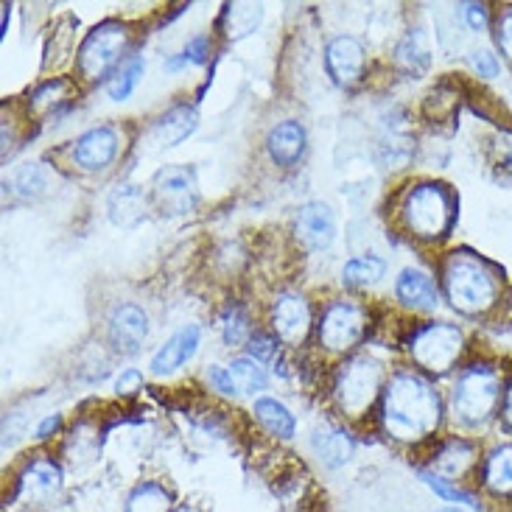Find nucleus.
Masks as SVG:
<instances>
[{"mask_svg":"<svg viewBox=\"0 0 512 512\" xmlns=\"http://www.w3.org/2000/svg\"><path fill=\"white\" fill-rule=\"evenodd\" d=\"M261 17V6H252V3H227L219 26H222L227 40H241V37H247V34H252L258 28Z\"/></svg>","mask_w":512,"mask_h":512,"instance_id":"nucleus-25","label":"nucleus"},{"mask_svg":"<svg viewBox=\"0 0 512 512\" xmlns=\"http://www.w3.org/2000/svg\"><path fill=\"white\" fill-rule=\"evenodd\" d=\"M177 512H202V510H196V507H188V504H185V507H180Z\"/></svg>","mask_w":512,"mask_h":512,"instance_id":"nucleus-45","label":"nucleus"},{"mask_svg":"<svg viewBox=\"0 0 512 512\" xmlns=\"http://www.w3.org/2000/svg\"><path fill=\"white\" fill-rule=\"evenodd\" d=\"M6 23H9V6H3V34H6Z\"/></svg>","mask_w":512,"mask_h":512,"instance_id":"nucleus-44","label":"nucleus"},{"mask_svg":"<svg viewBox=\"0 0 512 512\" xmlns=\"http://www.w3.org/2000/svg\"><path fill=\"white\" fill-rule=\"evenodd\" d=\"M154 202L168 213H188L196 202V177L191 168L168 166L154 177Z\"/></svg>","mask_w":512,"mask_h":512,"instance_id":"nucleus-12","label":"nucleus"},{"mask_svg":"<svg viewBox=\"0 0 512 512\" xmlns=\"http://www.w3.org/2000/svg\"><path fill=\"white\" fill-rule=\"evenodd\" d=\"M59 426H62V415L45 417L40 423V429H37V437H40V440H51L56 431H59Z\"/></svg>","mask_w":512,"mask_h":512,"instance_id":"nucleus-42","label":"nucleus"},{"mask_svg":"<svg viewBox=\"0 0 512 512\" xmlns=\"http://www.w3.org/2000/svg\"><path fill=\"white\" fill-rule=\"evenodd\" d=\"M406 350L423 373H451L465 353V333L451 322H426L417 325L406 339Z\"/></svg>","mask_w":512,"mask_h":512,"instance_id":"nucleus-5","label":"nucleus"},{"mask_svg":"<svg viewBox=\"0 0 512 512\" xmlns=\"http://www.w3.org/2000/svg\"><path fill=\"white\" fill-rule=\"evenodd\" d=\"M219 328H222V339L227 347L244 345L250 339V317L241 305H227L224 308L222 319H219Z\"/></svg>","mask_w":512,"mask_h":512,"instance_id":"nucleus-30","label":"nucleus"},{"mask_svg":"<svg viewBox=\"0 0 512 512\" xmlns=\"http://www.w3.org/2000/svg\"><path fill=\"white\" fill-rule=\"evenodd\" d=\"M129 40H132V31L121 20L98 23L84 37L82 48L76 51V70H79V76H82L84 82H98L104 76H112V70L126 59Z\"/></svg>","mask_w":512,"mask_h":512,"instance_id":"nucleus-7","label":"nucleus"},{"mask_svg":"<svg viewBox=\"0 0 512 512\" xmlns=\"http://www.w3.org/2000/svg\"><path fill=\"white\" fill-rule=\"evenodd\" d=\"M199 328L196 325H185L182 331H177L171 339H168L166 345L160 347L157 353L152 356V373L154 375H171L180 370L185 361L191 359L196 353V347H199Z\"/></svg>","mask_w":512,"mask_h":512,"instance_id":"nucleus-17","label":"nucleus"},{"mask_svg":"<svg viewBox=\"0 0 512 512\" xmlns=\"http://www.w3.org/2000/svg\"><path fill=\"white\" fill-rule=\"evenodd\" d=\"M395 297L409 311H434L437 300H440L437 297V286H434L429 272L415 269V266L403 269L401 275H398V280H395Z\"/></svg>","mask_w":512,"mask_h":512,"instance_id":"nucleus-16","label":"nucleus"},{"mask_svg":"<svg viewBox=\"0 0 512 512\" xmlns=\"http://www.w3.org/2000/svg\"><path fill=\"white\" fill-rule=\"evenodd\" d=\"M42 188H45V174H42L40 163H26L14 174V191L20 196L31 199V196L42 194Z\"/></svg>","mask_w":512,"mask_h":512,"instance_id":"nucleus-33","label":"nucleus"},{"mask_svg":"<svg viewBox=\"0 0 512 512\" xmlns=\"http://www.w3.org/2000/svg\"><path fill=\"white\" fill-rule=\"evenodd\" d=\"M230 375H233L241 395H258L269 387V378L263 373V367L250 356H238V359L230 361Z\"/></svg>","mask_w":512,"mask_h":512,"instance_id":"nucleus-28","label":"nucleus"},{"mask_svg":"<svg viewBox=\"0 0 512 512\" xmlns=\"http://www.w3.org/2000/svg\"><path fill=\"white\" fill-rule=\"evenodd\" d=\"M501 403V378L487 364H471L465 367L454 387V415L462 426H482L496 415Z\"/></svg>","mask_w":512,"mask_h":512,"instance_id":"nucleus-6","label":"nucleus"},{"mask_svg":"<svg viewBox=\"0 0 512 512\" xmlns=\"http://www.w3.org/2000/svg\"><path fill=\"white\" fill-rule=\"evenodd\" d=\"M443 289L451 308L465 317H482L501 300V275L496 266L468 250L451 252L443 261Z\"/></svg>","mask_w":512,"mask_h":512,"instance_id":"nucleus-2","label":"nucleus"},{"mask_svg":"<svg viewBox=\"0 0 512 512\" xmlns=\"http://www.w3.org/2000/svg\"><path fill=\"white\" fill-rule=\"evenodd\" d=\"M395 65L406 73V76H415L420 79L431 65V48L429 40H426V34L420 31V28H412V31H406V37L398 42V48H395Z\"/></svg>","mask_w":512,"mask_h":512,"instance_id":"nucleus-20","label":"nucleus"},{"mask_svg":"<svg viewBox=\"0 0 512 512\" xmlns=\"http://www.w3.org/2000/svg\"><path fill=\"white\" fill-rule=\"evenodd\" d=\"M70 98V82L65 79H51V82H45L40 90H34V96H31V107L34 110H51V107H62L65 101Z\"/></svg>","mask_w":512,"mask_h":512,"instance_id":"nucleus-32","label":"nucleus"},{"mask_svg":"<svg viewBox=\"0 0 512 512\" xmlns=\"http://www.w3.org/2000/svg\"><path fill=\"white\" fill-rule=\"evenodd\" d=\"M210 56V40L205 34H199L194 40L185 45V51H182V59L185 62H191V65H205Z\"/></svg>","mask_w":512,"mask_h":512,"instance_id":"nucleus-40","label":"nucleus"},{"mask_svg":"<svg viewBox=\"0 0 512 512\" xmlns=\"http://www.w3.org/2000/svg\"><path fill=\"white\" fill-rule=\"evenodd\" d=\"M471 68L482 76V79H493L499 76V59L493 51L487 48H479V51H471Z\"/></svg>","mask_w":512,"mask_h":512,"instance_id":"nucleus-37","label":"nucleus"},{"mask_svg":"<svg viewBox=\"0 0 512 512\" xmlns=\"http://www.w3.org/2000/svg\"><path fill=\"white\" fill-rule=\"evenodd\" d=\"M107 336H110V345L118 353H126V356L138 353L140 345L149 336V317H146V311L132 303L118 305L110 314V322H107Z\"/></svg>","mask_w":512,"mask_h":512,"instance_id":"nucleus-14","label":"nucleus"},{"mask_svg":"<svg viewBox=\"0 0 512 512\" xmlns=\"http://www.w3.org/2000/svg\"><path fill=\"white\" fill-rule=\"evenodd\" d=\"M121 152V135L115 126H96L87 129L84 135L70 143L68 157L70 166H76L84 174H98L107 171Z\"/></svg>","mask_w":512,"mask_h":512,"instance_id":"nucleus-9","label":"nucleus"},{"mask_svg":"<svg viewBox=\"0 0 512 512\" xmlns=\"http://www.w3.org/2000/svg\"><path fill=\"white\" fill-rule=\"evenodd\" d=\"M143 389V373L140 370H124L115 378V395L118 398H135Z\"/></svg>","mask_w":512,"mask_h":512,"instance_id":"nucleus-38","label":"nucleus"},{"mask_svg":"<svg viewBox=\"0 0 512 512\" xmlns=\"http://www.w3.org/2000/svg\"><path fill=\"white\" fill-rule=\"evenodd\" d=\"M465 17H468V26L473 31H485L487 28V6H482V3H468L465 6Z\"/></svg>","mask_w":512,"mask_h":512,"instance_id":"nucleus-41","label":"nucleus"},{"mask_svg":"<svg viewBox=\"0 0 512 512\" xmlns=\"http://www.w3.org/2000/svg\"><path fill=\"white\" fill-rule=\"evenodd\" d=\"M143 70H146L143 56H126L124 62L112 70L110 79H107V96H110L112 101H126V98L135 93V87L140 84V79H143Z\"/></svg>","mask_w":512,"mask_h":512,"instance_id":"nucleus-26","label":"nucleus"},{"mask_svg":"<svg viewBox=\"0 0 512 512\" xmlns=\"http://www.w3.org/2000/svg\"><path fill=\"white\" fill-rule=\"evenodd\" d=\"M440 512H462V510H457V507H448V510H440Z\"/></svg>","mask_w":512,"mask_h":512,"instance_id":"nucleus-46","label":"nucleus"},{"mask_svg":"<svg viewBox=\"0 0 512 512\" xmlns=\"http://www.w3.org/2000/svg\"><path fill=\"white\" fill-rule=\"evenodd\" d=\"M384 367L373 356H353L333 373L331 398L336 409L350 420L370 415L384 392Z\"/></svg>","mask_w":512,"mask_h":512,"instance_id":"nucleus-4","label":"nucleus"},{"mask_svg":"<svg viewBox=\"0 0 512 512\" xmlns=\"http://www.w3.org/2000/svg\"><path fill=\"white\" fill-rule=\"evenodd\" d=\"M171 510V496L166 487L154 485V482H143L138 485L129 499H126V512H168Z\"/></svg>","mask_w":512,"mask_h":512,"instance_id":"nucleus-29","label":"nucleus"},{"mask_svg":"<svg viewBox=\"0 0 512 512\" xmlns=\"http://www.w3.org/2000/svg\"><path fill=\"white\" fill-rule=\"evenodd\" d=\"M493 28H496V45H499V51L512 65V6L501 9Z\"/></svg>","mask_w":512,"mask_h":512,"instance_id":"nucleus-35","label":"nucleus"},{"mask_svg":"<svg viewBox=\"0 0 512 512\" xmlns=\"http://www.w3.org/2000/svg\"><path fill=\"white\" fill-rule=\"evenodd\" d=\"M473 462V448L465 440H451V443L445 445L443 451L437 454V465L448 471L451 476H459V473H465L471 468Z\"/></svg>","mask_w":512,"mask_h":512,"instance_id":"nucleus-31","label":"nucleus"},{"mask_svg":"<svg viewBox=\"0 0 512 512\" xmlns=\"http://www.w3.org/2000/svg\"><path fill=\"white\" fill-rule=\"evenodd\" d=\"M247 350H250V359H255L258 364H261V361H275L277 336L255 333V336H250V342H247Z\"/></svg>","mask_w":512,"mask_h":512,"instance_id":"nucleus-36","label":"nucleus"},{"mask_svg":"<svg viewBox=\"0 0 512 512\" xmlns=\"http://www.w3.org/2000/svg\"><path fill=\"white\" fill-rule=\"evenodd\" d=\"M501 412H504V423L512 429V381L504 389V401H501Z\"/></svg>","mask_w":512,"mask_h":512,"instance_id":"nucleus-43","label":"nucleus"},{"mask_svg":"<svg viewBox=\"0 0 512 512\" xmlns=\"http://www.w3.org/2000/svg\"><path fill=\"white\" fill-rule=\"evenodd\" d=\"M485 485L487 490H493L499 496L512 493V445H501L487 457Z\"/></svg>","mask_w":512,"mask_h":512,"instance_id":"nucleus-27","label":"nucleus"},{"mask_svg":"<svg viewBox=\"0 0 512 512\" xmlns=\"http://www.w3.org/2000/svg\"><path fill=\"white\" fill-rule=\"evenodd\" d=\"M314 451L328 468H342L353 457V440L342 429H317L314 431Z\"/></svg>","mask_w":512,"mask_h":512,"instance_id":"nucleus-21","label":"nucleus"},{"mask_svg":"<svg viewBox=\"0 0 512 512\" xmlns=\"http://www.w3.org/2000/svg\"><path fill=\"white\" fill-rule=\"evenodd\" d=\"M325 68L339 87H356L367 68L364 45L356 37H333L325 48Z\"/></svg>","mask_w":512,"mask_h":512,"instance_id":"nucleus-13","label":"nucleus"},{"mask_svg":"<svg viewBox=\"0 0 512 512\" xmlns=\"http://www.w3.org/2000/svg\"><path fill=\"white\" fill-rule=\"evenodd\" d=\"M208 381L210 387L219 389L222 395H238V387L236 381H233V375H230V367H219V364L208 367Z\"/></svg>","mask_w":512,"mask_h":512,"instance_id":"nucleus-39","label":"nucleus"},{"mask_svg":"<svg viewBox=\"0 0 512 512\" xmlns=\"http://www.w3.org/2000/svg\"><path fill=\"white\" fill-rule=\"evenodd\" d=\"M423 482H426L434 493H440L445 501H457V504H471V507H476V501H473L465 490L454 487L448 479L437 476V473H423Z\"/></svg>","mask_w":512,"mask_h":512,"instance_id":"nucleus-34","label":"nucleus"},{"mask_svg":"<svg viewBox=\"0 0 512 512\" xmlns=\"http://www.w3.org/2000/svg\"><path fill=\"white\" fill-rule=\"evenodd\" d=\"M252 415H255V420L261 423L263 429L269 431V434H275V437H280V440L294 437V429H297L294 415H291L283 403L275 401V398H258L255 406H252Z\"/></svg>","mask_w":512,"mask_h":512,"instance_id":"nucleus-22","label":"nucleus"},{"mask_svg":"<svg viewBox=\"0 0 512 512\" xmlns=\"http://www.w3.org/2000/svg\"><path fill=\"white\" fill-rule=\"evenodd\" d=\"M370 328L367 308L356 300H331L317 319V342L328 353H350Z\"/></svg>","mask_w":512,"mask_h":512,"instance_id":"nucleus-8","label":"nucleus"},{"mask_svg":"<svg viewBox=\"0 0 512 512\" xmlns=\"http://www.w3.org/2000/svg\"><path fill=\"white\" fill-rule=\"evenodd\" d=\"M196 129V110L188 104H177L154 121V138L160 146H180Z\"/></svg>","mask_w":512,"mask_h":512,"instance_id":"nucleus-19","label":"nucleus"},{"mask_svg":"<svg viewBox=\"0 0 512 512\" xmlns=\"http://www.w3.org/2000/svg\"><path fill=\"white\" fill-rule=\"evenodd\" d=\"M294 236L308 252L328 250L336 238V216L325 202H305L294 213Z\"/></svg>","mask_w":512,"mask_h":512,"instance_id":"nucleus-11","label":"nucleus"},{"mask_svg":"<svg viewBox=\"0 0 512 512\" xmlns=\"http://www.w3.org/2000/svg\"><path fill=\"white\" fill-rule=\"evenodd\" d=\"M308 149V135L300 121H280L272 126L269 138H266V152L272 157V163L280 168L300 166Z\"/></svg>","mask_w":512,"mask_h":512,"instance_id":"nucleus-15","label":"nucleus"},{"mask_svg":"<svg viewBox=\"0 0 512 512\" xmlns=\"http://www.w3.org/2000/svg\"><path fill=\"white\" fill-rule=\"evenodd\" d=\"M59 487H62V471H59V465H56L54 459H34L31 465H28L23 476H20V499L26 501H48L51 496L59 493Z\"/></svg>","mask_w":512,"mask_h":512,"instance_id":"nucleus-18","label":"nucleus"},{"mask_svg":"<svg viewBox=\"0 0 512 512\" xmlns=\"http://www.w3.org/2000/svg\"><path fill=\"white\" fill-rule=\"evenodd\" d=\"M457 219V199L443 182H417L409 185L398 205V222L403 233L415 241H443Z\"/></svg>","mask_w":512,"mask_h":512,"instance_id":"nucleus-3","label":"nucleus"},{"mask_svg":"<svg viewBox=\"0 0 512 512\" xmlns=\"http://www.w3.org/2000/svg\"><path fill=\"white\" fill-rule=\"evenodd\" d=\"M384 275H387V261L375 255H359L342 266V283L347 289H370Z\"/></svg>","mask_w":512,"mask_h":512,"instance_id":"nucleus-24","label":"nucleus"},{"mask_svg":"<svg viewBox=\"0 0 512 512\" xmlns=\"http://www.w3.org/2000/svg\"><path fill=\"white\" fill-rule=\"evenodd\" d=\"M269 322H272V331L280 342L303 345L311 328H314L311 303L300 291H280L272 303V311H269Z\"/></svg>","mask_w":512,"mask_h":512,"instance_id":"nucleus-10","label":"nucleus"},{"mask_svg":"<svg viewBox=\"0 0 512 512\" xmlns=\"http://www.w3.org/2000/svg\"><path fill=\"white\" fill-rule=\"evenodd\" d=\"M443 423V398L426 375L398 370L381 392V426L392 440L417 445Z\"/></svg>","mask_w":512,"mask_h":512,"instance_id":"nucleus-1","label":"nucleus"},{"mask_svg":"<svg viewBox=\"0 0 512 512\" xmlns=\"http://www.w3.org/2000/svg\"><path fill=\"white\" fill-rule=\"evenodd\" d=\"M143 213H146V196L138 185H121L110 196V219L115 224L132 227L143 219Z\"/></svg>","mask_w":512,"mask_h":512,"instance_id":"nucleus-23","label":"nucleus"}]
</instances>
